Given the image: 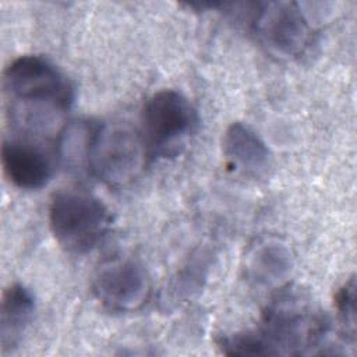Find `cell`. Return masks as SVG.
I'll list each match as a JSON object with an SVG mask.
<instances>
[{
  "mask_svg": "<svg viewBox=\"0 0 357 357\" xmlns=\"http://www.w3.org/2000/svg\"><path fill=\"white\" fill-rule=\"evenodd\" d=\"M3 91L10 123L18 135L40 139L56 114L68 110L74 86L68 77L47 57L22 54L3 71Z\"/></svg>",
  "mask_w": 357,
  "mask_h": 357,
  "instance_id": "6da1fadb",
  "label": "cell"
},
{
  "mask_svg": "<svg viewBox=\"0 0 357 357\" xmlns=\"http://www.w3.org/2000/svg\"><path fill=\"white\" fill-rule=\"evenodd\" d=\"M112 213L98 197L81 190H61L49 205V226L59 245L71 254L92 251L109 233Z\"/></svg>",
  "mask_w": 357,
  "mask_h": 357,
  "instance_id": "7a4b0ae2",
  "label": "cell"
},
{
  "mask_svg": "<svg viewBox=\"0 0 357 357\" xmlns=\"http://www.w3.org/2000/svg\"><path fill=\"white\" fill-rule=\"evenodd\" d=\"M146 156L139 131L123 123H105L91 127L84 163L99 181L119 187L138 176Z\"/></svg>",
  "mask_w": 357,
  "mask_h": 357,
  "instance_id": "3957f363",
  "label": "cell"
},
{
  "mask_svg": "<svg viewBox=\"0 0 357 357\" xmlns=\"http://www.w3.org/2000/svg\"><path fill=\"white\" fill-rule=\"evenodd\" d=\"M198 113L185 95L176 89L152 93L141 113V130L148 156L178 152L197 130Z\"/></svg>",
  "mask_w": 357,
  "mask_h": 357,
  "instance_id": "277c9868",
  "label": "cell"
},
{
  "mask_svg": "<svg viewBox=\"0 0 357 357\" xmlns=\"http://www.w3.org/2000/svg\"><path fill=\"white\" fill-rule=\"evenodd\" d=\"M247 26L259 46L280 60L301 56L312 36L308 18L294 1L251 3Z\"/></svg>",
  "mask_w": 357,
  "mask_h": 357,
  "instance_id": "5b68a950",
  "label": "cell"
},
{
  "mask_svg": "<svg viewBox=\"0 0 357 357\" xmlns=\"http://www.w3.org/2000/svg\"><path fill=\"white\" fill-rule=\"evenodd\" d=\"M261 333L278 354H304L325 335V322L296 294H282L264 312Z\"/></svg>",
  "mask_w": 357,
  "mask_h": 357,
  "instance_id": "8992f818",
  "label": "cell"
},
{
  "mask_svg": "<svg viewBox=\"0 0 357 357\" xmlns=\"http://www.w3.org/2000/svg\"><path fill=\"white\" fill-rule=\"evenodd\" d=\"M152 291L146 269L135 259L114 258L105 262L92 280L95 298L112 312H134L142 308Z\"/></svg>",
  "mask_w": 357,
  "mask_h": 357,
  "instance_id": "52a82bcc",
  "label": "cell"
},
{
  "mask_svg": "<svg viewBox=\"0 0 357 357\" xmlns=\"http://www.w3.org/2000/svg\"><path fill=\"white\" fill-rule=\"evenodd\" d=\"M1 166L6 177L20 190H40L56 170V152L38 138L10 137L3 141Z\"/></svg>",
  "mask_w": 357,
  "mask_h": 357,
  "instance_id": "ba28073f",
  "label": "cell"
},
{
  "mask_svg": "<svg viewBox=\"0 0 357 357\" xmlns=\"http://www.w3.org/2000/svg\"><path fill=\"white\" fill-rule=\"evenodd\" d=\"M222 148L227 165L244 174L261 176L272 165V153L265 141L241 121L226 128Z\"/></svg>",
  "mask_w": 357,
  "mask_h": 357,
  "instance_id": "9c48e42d",
  "label": "cell"
},
{
  "mask_svg": "<svg viewBox=\"0 0 357 357\" xmlns=\"http://www.w3.org/2000/svg\"><path fill=\"white\" fill-rule=\"evenodd\" d=\"M33 293L22 283H13L3 291L0 308L1 353L6 356L18 347L35 314Z\"/></svg>",
  "mask_w": 357,
  "mask_h": 357,
  "instance_id": "30bf717a",
  "label": "cell"
},
{
  "mask_svg": "<svg viewBox=\"0 0 357 357\" xmlns=\"http://www.w3.org/2000/svg\"><path fill=\"white\" fill-rule=\"evenodd\" d=\"M293 268L290 250L279 243L259 245L250 257L247 272L248 278L261 286H279L284 282Z\"/></svg>",
  "mask_w": 357,
  "mask_h": 357,
  "instance_id": "8fae6325",
  "label": "cell"
},
{
  "mask_svg": "<svg viewBox=\"0 0 357 357\" xmlns=\"http://www.w3.org/2000/svg\"><path fill=\"white\" fill-rule=\"evenodd\" d=\"M218 347L226 356H276V351L261 332L223 336L218 340Z\"/></svg>",
  "mask_w": 357,
  "mask_h": 357,
  "instance_id": "7c38bea8",
  "label": "cell"
},
{
  "mask_svg": "<svg viewBox=\"0 0 357 357\" xmlns=\"http://www.w3.org/2000/svg\"><path fill=\"white\" fill-rule=\"evenodd\" d=\"M335 307L339 321L347 336L354 342L356 337V280L347 279L335 294Z\"/></svg>",
  "mask_w": 357,
  "mask_h": 357,
  "instance_id": "4fadbf2b",
  "label": "cell"
}]
</instances>
